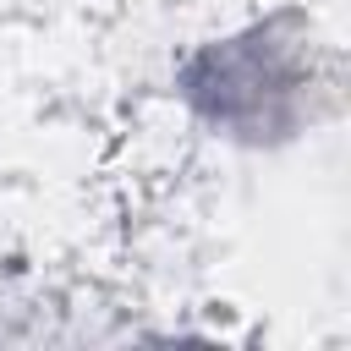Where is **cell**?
Listing matches in <instances>:
<instances>
[{
  "label": "cell",
  "instance_id": "obj_1",
  "mask_svg": "<svg viewBox=\"0 0 351 351\" xmlns=\"http://www.w3.org/2000/svg\"><path fill=\"white\" fill-rule=\"evenodd\" d=\"M296 71L285 60V44L269 38V27H252L241 38H225L214 49H203L186 66V93L192 104L225 126L230 137H269L274 126H285L280 99H291Z\"/></svg>",
  "mask_w": 351,
  "mask_h": 351
}]
</instances>
